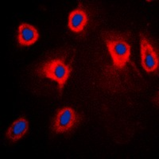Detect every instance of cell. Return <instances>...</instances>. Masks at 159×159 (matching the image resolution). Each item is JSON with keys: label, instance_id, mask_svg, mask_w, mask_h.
I'll return each mask as SVG.
<instances>
[{"label": "cell", "instance_id": "cell-1", "mask_svg": "<svg viewBox=\"0 0 159 159\" xmlns=\"http://www.w3.org/2000/svg\"><path fill=\"white\" fill-rule=\"evenodd\" d=\"M103 42L111 57L116 69H123L130 62L131 46L124 34L116 32H104Z\"/></svg>", "mask_w": 159, "mask_h": 159}, {"label": "cell", "instance_id": "cell-2", "mask_svg": "<svg viewBox=\"0 0 159 159\" xmlns=\"http://www.w3.org/2000/svg\"><path fill=\"white\" fill-rule=\"evenodd\" d=\"M72 71V65L65 63V57H57L44 62L37 69L38 76L48 78L57 81L59 86L60 94L61 95L65 84Z\"/></svg>", "mask_w": 159, "mask_h": 159}, {"label": "cell", "instance_id": "cell-3", "mask_svg": "<svg viewBox=\"0 0 159 159\" xmlns=\"http://www.w3.org/2000/svg\"><path fill=\"white\" fill-rule=\"evenodd\" d=\"M80 117L72 107L60 109L55 115L52 123V130L56 134H65L71 131L79 124Z\"/></svg>", "mask_w": 159, "mask_h": 159}, {"label": "cell", "instance_id": "cell-4", "mask_svg": "<svg viewBox=\"0 0 159 159\" xmlns=\"http://www.w3.org/2000/svg\"><path fill=\"white\" fill-rule=\"evenodd\" d=\"M140 50H141V64L144 70L153 72L158 68V56L154 51L151 43L144 34H140Z\"/></svg>", "mask_w": 159, "mask_h": 159}, {"label": "cell", "instance_id": "cell-5", "mask_svg": "<svg viewBox=\"0 0 159 159\" xmlns=\"http://www.w3.org/2000/svg\"><path fill=\"white\" fill-rule=\"evenodd\" d=\"M39 38L38 31L34 26L28 23H22L18 29V42L22 46H30Z\"/></svg>", "mask_w": 159, "mask_h": 159}, {"label": "cell", "instance_id": "cell-6", "mask_svg": "<svg viewBox=\"0 0 159 159\" xmlns=\"http://www.w3.org/2000/svg\"><path fill=\"white\" fill-rule=\"evenodd\" d=\"M88 21L87 13L81 7H80L69 14L68 26L72 32H81L88 24Z\"/></svg>", "mask_w": 159, "mask_h": 159}, {"label": "cell", "instance_id": "cell-7", "mask_svg": "<svg viewBox=\"0 0 159 159\" xmlns=\"http://www.w3.org/2000/svg\"><path fill=\"white\" fill-rule=\"evenodd\" d=\"M29 123L27 119L24 117H20L15 120L6 133V137L10 142L15 143L22 139L28 131Z\"/></svg>", "mask_w": 159, "mask_h": 159}]
</instances>
